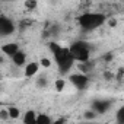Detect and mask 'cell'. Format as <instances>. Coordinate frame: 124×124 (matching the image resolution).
Segmentation results:
<instances>
[{"label":"cell","instance_id":"6da1fadb","mask_svg":"<svg viewBox=\"0 0 124 124\" xmlns=\"http://www.w3.org/2000/svg\"><path fill=\"white\" fill-rule=\"evenodd\" d=\"M105 19H107V18H105V15H102V13L88 12V13L80 15L79 19H78V22H79V25H80L83 29L92 31V29H96V28H99L101 25H104V23H105Z\"/></svg>","mask_w":124,"mask_h":124},{"label":"cell","instance_id":"7a4b0ae2","mask_svg":"<svg viewBox=\"0 0 124 124\" xmlns=\"http://www.w3.org/2000/svg\"><path fill=\"white\" fill-rule=\"evenodd\" d=\"M54 58H55V63H57L61 73H67V70H70V67L73 66V61H75L70 50L63 48V47H61V50L58 53L54 54Z\"/></svg>","mask_w":124,"mask_h":124},{"label":"cell","instance_id":"3957f363","mask_svg":"<svg viewBox=\"0 0 124 124\" xmlns=\"http://www.w3.org/2000/svg\"><path fill=\"white\" fill-rule=\"evenodd\" d=\"M73 58L76 61H79V63H88L89 60V53H91V48L86 42L83 41H78V42H73L70 47H69Z\"/></svg>","mask_w":124,"mask_h":124},{"label":"cell","instance_id":"277c9868","mask_svg":"<svg viewBox=\"0 0 124 124\" xmlns=\"http://www.w3.org/2000/svg\"><path fill=\"white\" fill-rule=\"evenodd\" d=\"M70 82L73 86H76L78 89H85L89 83V78L83 73H75L70 76Z\"/></svg>","mask_w":124,"mask_h":124},{"label":"cell","instance_id":"5b68a950","mask_svg":"<svg viewBox=\"0 0 124 124\" xmlns=\"http://www.w3.org/2000/svg\"><path fill=\"white\" fill-rule=\"evenodd\" d=\"M13 31H15V25H13V22H12L8 16L2 15V16H0V34L9 35V34H12Z\"/></svg>","mask_w":124,"mask_h":124},{"label":"cell","instance_id":"8992f818","mask_svg":"<svg viewBox=\"0 0 124 124\" xmlns=\"http://www.w3.org/2000/svg\"><path fill=\"white\" fill-rule=\"evenodd\" d=\"M109 101H105V99H101V101H93V104H92V109L96 112V114H104V112H107L108 111V108H109Z\"/></svg>","mask_w":124,"mask_h":124},{"label":"cell","instance_id":"52a82bcc","mask_svg":"<svg viewBox=\"0 0 124 124\" xmlns=\"http://www.w3.org/2000/svg\"><path fill=\"white\" fill-rule=\"evenodd\" d=\"M2 51H3L5 54H8V55L13 57V55L19 51V45H18L16 42H9V44H5V45L2 47Z\"/></svg>","mask_w":124,"mask_h":124},{"label":"cell","instance_id":"ba28073f","mask_svg":"<svg viewBox=\"0 0 124 124\" xmlns=\"http://www.w3.org/2000/svg\"><path fill=\"white\" fill-rule=\"evenodd\" d=\"M38 69H39V64L35 63V61H32V63H28L25 66V72L23 73H25L26 78H32V76H35L38 73Z\"/></svg>","mask_w":124,"mask_h":124},{"label":"cell","instance_id":"9c48e42d","mask_svg":"<svg viewBox=\"0 0 124 124\" xmlns=\"http://www.w3.org/2000/svg\"><path fill=\"white\" fill-rule=\"evenodd\" d=\"M12 61L15 63V66L21 67V66L25 64V61H26V54H25L23 51H18V53L12 57Z\"/></svg>","mask_w":124,"mask_h":124},{"label":"cell","instance_id":"30bf717a","mask_svg":"<svg viewBox=\"0 0 124 124\" xmlns=\"http://www.w3.org/2000/svg\"><path fill=\"white\" fill-rule=\"evenodd\" d=\"M37 114L34 112V111H26L25 114H23V124H37Z\"/></svg>","mask_w":124,"mask_h":124},{"label":"cell","instance_id":"8fae6325","mask_svg":"<svg viewBox=\"0 0 124 124\" xmlns=\"http://www.w3.org/2000/svg\"><path fill=\"white\" fill-rule=\"evenodd\" d=\"M79 70H80V73H83V75H86V73H89L91 70H92V67H93V64L91 63V61H88V63H79Z\"/></svg>","mask_w":124,"mask_h":124},{"label":"cell","instance_id":"7c38bea8","mask_svg":"<svg viewBox=\"0 0 124 124\" xmlns=\"http://www.w3.org/2000/svg\"><path fill=\"white\" fill-rule=\"evenodd\" d=\"M37 124H51V118L45 114H39L37 117Z\"/></svg>","mask_w":124,"mask_h":124},{"label":"cell","instance_id":"4fadbf2b","mask_svg":"<svg viewBox=\"0 0 124 124\" xmlns=\"http://www.w3.org/2000/svg\"><path fill=\"white\" fill-rule=\"evenodd\" d=\"M117 124H124V105L117 111Z\"/></svg>","mask_w":124,"mask_h":124},{"label":"cell","instance_id":"5bb4252c","mask_svg":"<svg viewBox=\"0 0 124 124\" xmlns=\"http://www.w3.org/2000/svg\"><path fill=\"white\" fill-rule=\"evenodd\" d=\"M64 85H66V82H64L63 79H57V80H55V83H54L55 91H57V92H61V91L64 89Z\"/></svg>","mask_w":124,"mask_h":124},{"label":"cell","instance_id":"9a60e30c","mask_svg":"<svg viewBox=\"0 0 124 124\" xmlns=\"http://www.w3.org/2000/svg\"><path fill=\"white\" fill-rule=\"evenodd\" d=\"M8 111H9L10 118H13V120H15V118H18V117H19V114H21V112H19V109H18V108H15V107H10Z\"/></svg>","mask_w":124,"mask_h":124},{"label":"cell","instance_id":"2e32d148","mask_svg":"<svg viewBox=\"0 0 124 124\" xmlns=\"http://www.w3.org/2000/svg\"><path fill=\"white\" fill-rule=\"evenodd\" d=\"M25 8H26L28 10L35 9V8H37V2H35V0H26V2H25Z\"/></svg>","mask_w":124,"mask_h":124},{"label":"cell","instance_id":"e0dca14e","mask_svg":"<svg viewBox=\"0 0 124 124\" xmlns=\"http://www.w3.org/2000/svg\"><path fill=\"white\" fill-rule=\"evenodd\" d=\"M50 50H51V53H53V55H54L55 53H58V51L61 50V47H60L58 44H55V42H50Z\"/></svg>","mask_w":124,"mask_h":124},{"label":"cell","instance_id":"ac0fdd59","mask_svg":"<svg viewBox=\"0 0 124 124\" xmlns=\"http://www.w3.org/2000/svg\"><path fill=\"white\" fill-rule=\"evenodd\" d=\"M95 117H96V112H95L93 109H91V111H86V112H85V118H86V120H93Z\"/></svg>","mask_w":124,"mask_h":124},{"label":"cell","instance_id":"d6986e66","mask_svg":"<svg viewBox=\"0 0 124 124\" xmlns=\"http://www.w3.org/2000/svg\"><path fill=\"white\" fill-rule=\"evenodd\" d=\"M0 118H2V120H8V118H10L9 111H8V109H2V111H0Z\"/></svg>","mask_w":124,"mask_h":124},{"label":"cell","instance_id":"ffe728a7","mask_svg":"<svg viewBox=\"0 0 124 124\" xmlns=\"http://www.w3.org/2000/svg\"><path fill=\"white\" fill-rule=\"evenodd\" d=\"M41 66L47 69V67H50V66H51V61H50L48 58H41Z\"/></svg>","mask_w":124,"mask_h":124},{"label":"cell","instance_id":"44dd1931","mask_svg":"<svg viewBox=\"0 0 124 124\" xmlns=\"http://www.w3.org/2000/svg\"><path fill=\"white\" fill-rule=\"evenodd\" d=\"M124 76V69L121 67V69H118V73H117V79L118 80H121V78Z\"/></svg>","mask_w":124,"mask_h":124},{"label":"cell","instance_id":"7402d4cb","mask_svg":"<svg viewBox=\"0 0 124 124\" xmlns=\"http://www.w3.org/2000/svg\"><path fill=\"white\" fill-rule=\"evenodd\" d=\"M38 85H39V86H45V85H47V82H45V79H44V78H41V79L38 80Z\"/></svg>","mask_w":124,"mask_h":124},{"label":"cell","instance_id":"603a6c76","mask_svg":"<svg viewBox=\"0 0 124 124\" xmlns=\"http://www.w3.org/2000/svg\"><path fill=\"white\" fill-rule=\"evenodd\" d=\"M66 123V118H60V120H57L54 124H64Z\"/></svg>","mask_w":124,"mask_h":124},{"label":"cell","instance_id":"cb8c5ba5","mask_svg":"<svg viewBox=\"0 0 124 124\" xmlns=\"http://www.w3.org/2000/svg\"><path fill=\"white\" fill-rule=\"evenodd\" d=\"M104 78H107V79H111V78H112V75H111L109 72H105V73H104Z\"/></svg>","mask_w":124,"mask_h":124},{"label":"cell","instance_id":"d4e9b609","mask_svg":"<svg viewBox=\"0 0 124 124\" xmlns=\"http://www.w3.org/2000/svg\"><path fill=\"white\" fill-rule=\"evenodd\" d=\"M111 57H112L111 54H107V55H104V60H107V61H109V60H111Z\"/></svg>","mask_w":124,"mask_h":124},{"label":"cell","instance_id":"484cf974","mask_svg":"<svg viewBox=\"0 0 124 124\" xmlns=\"http://www.w3.org/2000/svg\"><path fill=\"white\" fill-rule=\"evenodd\" d=\"M89 124H93V123H89Z\"/></svg>","mask_w":124,"mask_h":124}]
</instances>
